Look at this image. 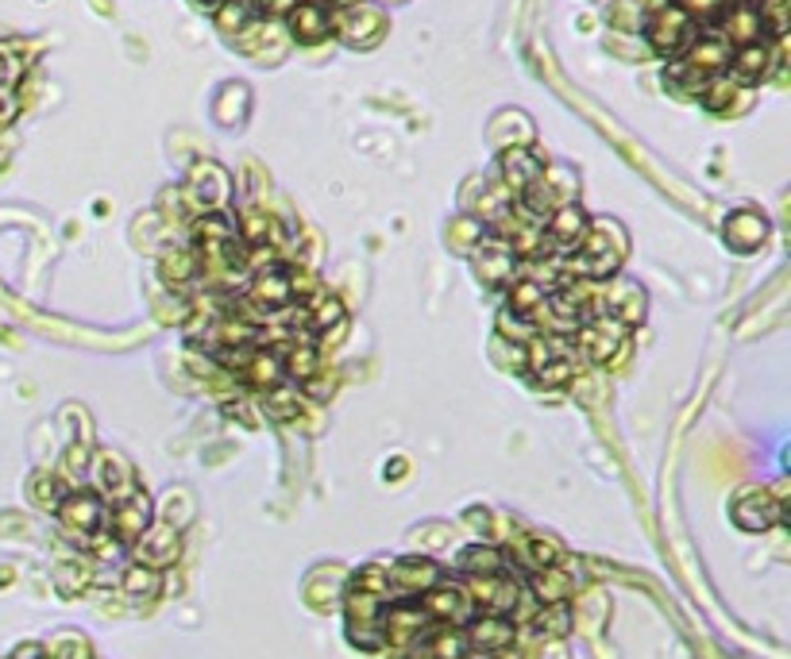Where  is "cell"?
Here are the masks:
<instances>
[{"label":"cell","mask_w":791,"mask_h":659,"mask_svg":"<svg viewBox=\"0 0 791 659\" xmlns=\"http://www.w3.org/2000/svg\"><path fill=\"white\" fill-rule=\"evenodd\" d=\"M158 587H163V571H151V567H127L124 574V590L132 597H155Z\"/></svg>","instance_id":"836d02e7"},{"label":"cell","mask_w":791,"mask_h":659,"mask_svg":"<svg viewBox=\"0 0 791 659\" xmlns=\"http://www.w3.org/2000/svg\"><path fill=\"white\" fill-rule=\"evenodd\" d=\"M742 93H745V89L737 86V81L729 78V74H714V78L706 81L703 93H699V97H703V104H706L711 112H729V104H734Z\"/></svg>","instance_id":"4dcf8cb0"},{"label":"cell","mask_w":791,"mask_h":659,"mask_svg":"<svg viewBox=\"0 0 791 659\" xmlns=\"http://www.w3.org/2000/svg\"><path fill=\"white\" fill-rule=\"evenodd\" d=\"M51 659H89V644L86 640H66L51 651Z\"/></svg>","instance_id":"7bdbcfd3"},{"label":"cell","mask_w":791,"mask_h":659,"mask_svg":"<svg viewBox=\"0 0 791 659\" xmlns=\"http://www.w3.org/2000/svg\"><path fill=\"white\" fill-rule=\"evenodd\" d=\"M545 298H548V290L541 282H533V278H514V290H510V313L530 321V316L545 305Z\"/></svg>","instance_id":"f1b7e54d"},{"label":"cell","mask_w":791,"mask_h":659,"mask_svg":"<svg viewBox=\"0 0 791 659\" xmlns=\"http://www.w3.org/2000/svg\"><path fill=\"white\" fill-rule=\"evenodd\" d=\"M348 590H364V594H375V597H382V602H394V594H390V574H387V567L382 563H367V567H359L356 574H352V587Z\"/></svg>","instance_id":"1f68e13d"},{"label":"cell","mask_w":791,"mask_h":659,"mask_svg":"<svg viewBox=\"0 0 791 659\" xmlns=\"http://www.w3.org/2000/svg\"><path fill=\"white\" fill-rule=\"evenodd\" d=\"M301 4H313V9H341L344 0H301Z\"/></svg>","instance_id":"ee69618b"},{"label":"cell","mask_w":791,"mask_h":659,"mask_svg":"<svg viewBox=\"0 0 791 659\" xmlns=\"http://www.w3.org/2000/svg\"><path fill=\"white\" fill-rule=\"evenodd\" d=\"M676 4H680L695 24H703V20H718L722 12H726V0H676Z\"/></svg>","instance_id":"ab89813d"},{"label":"cell","mask_w":791,"mask_h":659,"mask_svg":"<svg viewBox=\"0 0 791 659\" xmlns=\"http://www.w3.org/2000/svg\"><path fill=\"white\" fill-rule=\"evenodd\" d=\"M163 275H167V282H178V286L198 278V255H193V247H175V252H167Z\"/></svg>","instance_id":"d6a6232c"},{"label":"cell","mask_w":791,"mask_h":659,"mask_svg":"<svg viewBox=\"0 0 791 659\" xmlns=\"http://www.w3.org/2000/svg\"><path fill=\"white\" fill-rule=\"evenodd\" d=\"M32 498H35V505L40 510H58L63 505V498H66V490H63V482H58V474H35V482H32Z\"/></svg>","instance_id":"8d00e7d4"},{"label":"cell","mask_w":791,"mask_h":659,"mask_svg":"<svg viewBox=\"0 0 791 659\" xmlns=\"http://www.w3.org/2000/svg\"><path fill=\"white\" fill-rule=\"evenodd\" d=\"M89 471H93V482H97V494H104V502H124V498L135 494V474L132 467H127L124 456H116V451H97L93 463H89Z\"/></svg>","instance_id":"30bf717a"},{"label":"cell","mask_w":791,"mask_h":659,"mask_svg":"<svg viewBox=\"0 0 791 659\" xmlns=\"http://www.w3.org/2000/svg\"><path fill=\"white\" fill-rule=\"evenodd\" d=\"M645 40H649V47L657 51V55L680 58L683 51L699 40V32H695V20H691L680 4H665V9L645 16Z\"/></svg>","instance_id":"6da1fadb"},{"label":"cell","mask_w":791,"mask_h":659,"mask_svg":"<svg viewBox=\"0 0 791 659\" xmlns=\"http://www.w3.org/2000/svg\"><path fill=\"white\" fill-rule=\"evenodd\" d=\"M625 336H630L625 324H617L614 316L599 313V316H587V321L576 328V347L587 362H599L602 367V362H610L617 351H622Z\"/></svg>","instance_id":"5b68a950"},{"label":"cell","mask_w":791,"mask_h":659,"mask_svg":"<svg viewBox=\"0 0 791 659\" xmlns=\"http://www.w3.org/2000/svg\"><path fill=\"white\" fill-rule=\"evenodd\" d=\"M537 628L545 636H564L571 628V605L568 602H553V605H541L537 613Z\"/></svg>","instance_id":"d590c367"},{"label":"cell","mask_w":791,"mask_h":659,"mask_svg":"<svg viewBox=\"0 0 791 659\" xmlns=\"http://www.w3.org/2000/svg\"><path fill=\"white\" fill-rule=\"evenodd\" d=\"M610 24H614L617 32H637V27L645 24V4L642 0H614Z\"/></svg>","instance_id":"74e56055"},{"label":"cell","mask_w":791,"mask_h":659,"mask_svg":"<svg viewBox=\"0 0 791 659\" xmlns=\"http://www.w3.org/2000/svg\"><path fill=\"white\" fill-rule=\"evenodd\" d=\"M305 321L313 324L316 332H328V324H333V328H344L341 298H333V293H325V290H316L313 301H309V309H305Z\"/></svg>","instance_id":"4316f807"},{"label":"cell","mask_w":791,"mask_h":659,"mask_svg":"<svg viewBox=\"0 0 791 659\" xmlns=\"http://www.w3.org/2000/svg\"><path fill=\"white\" fill-rule=\"evenodd\" d=\"M718 40L729 43V47H749V43L765 40V27H760L757 4L753 0H737V4H726L718 24Z\"/></svg>","instance_id":"2e32d148"},{"label":"cell","mask_w":791,"mask_h":659,"mask_svg":"<svg viewBox=\"0 0 791 659\" xmlns=\"http://www.w3.org/2000/svg\"><path fill=\"white\" fill-rule=\"evenodd\" d=\"M533 378H537V386H545V390H556V386H568L571 378H576V362L548 359V362H541V367H533Z\"/></svg>","instance_id":"e575fe53"},{"label":"cell","mask_w":791,"mask_h":659,"mask_svg":"<svg viewBox=\"0 0 791 659\" xmlns=\"http://www.w3.org/2000/svg\"><path fill=\"white\" fill-rule=\"evenodd\" d=\"M425 659H467V636L456 625H436L428 640L421 644Z\"/></svg>","instance_id":"cb8c5ba5"},{"label":"cell","mask_w":791,"mask_h":659,"mask_svg":"<svg viewBox=\"0 0 791 659\" xmlns=\"http://www.w3.org/2000/svg\"><path fill=\"white\" fill-rule=\"evenodd\" d=\"M63 463H66V471L74 474V482H81V479H86V471H89V451L86 448H70Z\"/></svg>","instance_id":"60d3db41"},{"label":"cell","mask_w":791,"mask_h":659,"mask_svg":"<svg viewBox=\"0 0 791 659\" xmlns=\"http://www.w3.org/2000/svg\"><path fill=\"white\" fill-rule=\"evenodd\" d=\"M459 567L467 574H502L506 571V556L499 548H491V544H475V548H467L459 556Z\"/></svg>","instance_id":"f546056e"},{"label":"cell","mask_w":791,"mask_h":659,"mask_svg":"<svg viewBox=\"0 0 791 659\" xmlns=\"http://www.w3.org/2000/svg\"><path fill=\"white\" fill-rule=\"evenodd\" d=\"M467 597H471V605L479 613H499V617H506V613L517 610V602H522V582L510 579L506 571L502 574H467L464 582Z\"/></svg>","instance_id":"3957f363"},{"label":"cell","mask_w":791,"mask_h":659,"mask_svg":"<svg viewBox=\"0 0 791 659\" xmlns=\"http://www.w3.org/2000/svg\"><path fill=\"white\" fill-rule=\"evenodd\" d=\"M587 224H591V220L583 216V209H579V204H560L556 212H548V220H545L548 252L571 255L579 247V239H583Z\"/></svg>","instance_id":"9a60e30c"},{"label":"cell","mask_w":791,"mask_h":659,"mask_svg":"<svg viewBox=\"0 0 791 659\" xmlns=\"http://www.w3.org/2000/svg\"><path fill=\"white\" fill-rule=\"evenodd\" d=\"M387 574H390V594H394V602H417L428 587L441 582V567L425 556L398 559V563L387 567Z\"/></svg>","instance_id":"ba28073f"},{"label":"cell","mask_w":791,"mask_h":659,"mask_svg":"<svg viewBox=\"0 0 791 659\" xmlns=\"http://www.w3.org/2000/svg\"><path fill=\"white\" fill-rule=\"evenodd\" d=\"M147 525H151V498L143 494V490H135V494L124 498V502L109 505V521H104V528L112 533V540L135 544Z\"/></svg>","instance_id":"7c38bea8"},{"label":"cell","mask_w":791,"mask_h":659,"mask_svg":"<svg viewBox=\"0 0 791 659\" xmlns=\"http://www.w3.org/2000/svg\"><path fill=\"white\" fill-rule=\"evenodd\" d=\"M729 55H734V47H729V43H722L718 35H703V40L691 43V47L683 51L680 58L695 74H703V78H714V74H726Z\"/></svg>","instance_id":"ffe728a7"},{"label":"cell","mask_w":791,"mask_h":659,"mask_svg":"<svg viewBox=\"0 0 791 659\" xmlns=\"http://www.w3.org/2000/svg\"><path fill=\"white\" fill-rule=\"evenodd\" d=\"M186 193L198 201V209L221 212L224 204H229L232 181H229V174H224L216 163H198V166H193V174H190V189H186Z\"/></svg>","instance_id":"e0dca14e"},{"label":"cell","mask_w":791,"mask_h":659,"mask_svg":"<svg viewBox=\"0 0 791 659\" xmlns=\"http://www.w3.org/2000/svg\"><path fill=\"white\" fill-rule=\"evenodd\" d=\"M20 112V97L9 86H0V124H12Z\"/></svg>","instance_id":"b9f144b4"},{"label":"cell","mask_w":791,"mask_h":659,"mask_svg":"<svg viewBox=\"0 0 791 659\" xmlns=\"http://www.w3.org/2000/svg\"><path fill=\"white\" fill-rule=\"evenodd\" d=\"M198 4H201V9H209V12H216V9L224 4V0H198Z\"/></svg>","instance_id":"f6af8a7d"},{"label":"cell","mask_w":791,"mask_h":659,"mask_svg":"<svg viewBox=\"0 0 791 659\" xmlns=\"http://www.w3.org/2000/svg\"><path fill=\"white\" fill-rule=\"evenodd\" d=\"M734 521L742 528H749V533H765V528L783 521V502L772 490H745L734 502Z\"/></svg>","instance_id":"4fadbf2b"},{"label":"cell","mask_w":791,"mask_h":659,"mask_svg":"<svg viewBox=\"0 0 791 659\" xmlns=\"http://www.w3.org/2000/svg\"><path fill=\"white\" fill-rule=\"evenodd\" d=\"M765 236H768V224H765V216H760V212L742 209V212H734V216L726 220V239L737 247V252H753V247L765 244Z\"/></svg>","instance_id":"7402d4cb"},{"label":"cell","mask_w":791,"mask_h":659,"mask_svg":"<svg viewBox=\"0 0 791 659\" xmlns=\"http://www.w3.org/2000/svg\"><path fill=\"white\" fill-rule=\"evenodd\" d=\"M4 78H9V58L0 55V86H4Z\"/></svg>","instance_id":"bcb514c9"},{"label":"cell","mask_w":791,"mask_h":659,"mask_svg":"<svg viewBox=\"0 0 791 659\" xmlns=\"http://www.w3.org/2000/svg\"><path fill=\"white\" fill-rule=\"evenodd\" d=\"M530 590H533V597H537L541 605L568 602V594L576 590V579H571L564 567H545V571H533Z\"/></svg>","instance_id":"603a6c76"},{"label":"cell","mask_w":791,"mask_h":659,"mask_svg":"<svg viewBox=\"0 0 791 659\" xmlns=\"http://www.w3.org/2000/svg\"><path fill=\"white\" fill-rule=\"evenodd\" d=\"M417 605L436 625H456V628H464L467 621L479 613L471 605V597H467L464 582H436V587H428L425 594L417 597Z\"/></svg>","instance_id":"52a82bcc"},{"label":"cell","mask_w":791,"mask_h":659,"mask_svg":"<svg viewBox=\"0 0 791 659\" xmlns=\"http://www.w3.org/2000/svg\"><path fill=\"white\" fill-rule=\"evenodd\" d=\"M776 63H780V51H772L765 40L760 43H749V47H734V55H729V78L737 81V86H757V81H765L768 74L776 70Z\"/></svg>","instance_id":"5bb4252c"},{"label":"cell","mask_w":791,"mask_h":659,"mask_svg":"<svg viewBox=\"0 0 791 659\" xmlns=\"http://www.w3.org/2000/svg\"><path fill=\"white\" fill-rule=\"evenodd\" d=\"M259 409L270 416V421H293L301 413V393L293 386H275V390H263Z\"/></svg>","instance_id":"83f0119b"},{"label":"cell","mask_w":791,"mask_h":659,"mask_svg":"<svg viewBox=\"0 0 791 659\" xmlns=\"http://www.w3.org/2000/svg\"><path fill=\"white\" fill-rule=\"evenodd\" d=\"M328 27L341 32L348 43H356V47H375L387 32V16L371 4H341V9L328 12Z\"/></svg>","instance_id":"8992f818"},{"label":"cell","mask_w":791,"mask_h":659,"mask_svg":"<svg viewBox=\"0 0 791 659\" xmlns=\"http://www.w3.org/2000/svg\"><path fill=\"white\" fill-rule=\"evenodd\" d=\"M467 636V656H479V659H491L502 656V651L514 644V625L499 613H475L471 621L464 625Z\"/></svg>","instance_id":"9c48e42d"},{"label":"cell","mask_w":791,"mask_h":659,"mask_svg":"<svg viewBox=\"0 0 791 659\" xmlns=\"http://www.w3.org/2000/svg\"><path fill=\"white\" fill-rule=\"evenodd\" d=\"M379 628H382V644H387V648L410 651V648H417V644L428 640V633L436 628V621L428 617L417 602H390L379 617Z\"/></svg>","instance_id":"7a4b0ae2"},{"label":"cell","mask_w":791,"mask_h":659,"mask_svg":"<svg viewBox=\"0 0 791 659\" xmlns=\"http://www.w3.org/2000/svg\"><path fill=\"white\" fill-rule=\"evenodd\" d=\"M522 559L533 567V571H545V567H560V563H564V544L556 540V536L533 533L530 540L522 544Z\"/></svg>","instance_id":"484cf974"},{"label":"cell","mask_w":791,"mask_h":659,"mask_svg":"<svg viewBox=\"0 0 791 659\" xmlns=\"http://www.w3.org/2000/svg\"><path fill=\"white\" fill-rule=\"evenodd\" d=\"M178 551H182V540H178L175 525H147L135 540V563L151 567V571H167L175 567Z\"/></svg>","instance_id":"8fae6325"},{"label":"cell","mask_w":791,"mask_h":659,"mask_svg":"<svg viewBox=\"0 0 791 659\" xmlns=\"http://www.w3.org/2000/svg\"><path fill=\"white\" fill-rule=\"evenodd\" d=\"M286 378H293V382H309V378L316 375V347H313V336L309 332H293V347H290V359L282 362Z\"/></svg>","instance_id":"d4e9b609"},{"label":"cell","mask_w":791,"mask_h":659,"mask_svg":"<svg viewBox=\"0 0 791 659\" xmlns=\"http://www.w3.org/2000/svg\"><path fill=\"white\" fill-rule=\"evenodd\" d=\"M247 12H252V9H247L244 0H224L213 16H216V24H221V32H236L239 35L247 27Z\"/></svg>","instance_id":"f35d334b"},{"label":"cell","mask_w":791,"mask_h":659,"mask_svg":"<svg viewBox=\"0 0 791 659\" xmlns=\"http://www.w3.org/2000/svg\"><path fill=\"white\" fill-rule=\"evenodd\" d=\"M541 170H545V163H541L533 150H525V147H506V150H502V186L510 189V197H514V201L533 186V181L541 178Z\"/></svg>","instance_id":"d6986e66"},{"label":"cell","mask_w":791,"mask_h":659,"mask_svg":"<svg viewBox=\"0 0 791 659\" xmlns=\"http://www.w3.org/2000/svg\"><path fill=\"white\" fill-rule=\"evenodd\" d=\"M286 24H290V35L298 43H321L333 27H328V12L325 9H313V4H293L286 12Z\"/></svg>","instance_id":"44dd1931"},{"label":"cell","mask_w":791,"mask_h":659,"mask_svg":"<svg viewBox=\"0 0 791 659\" xmlns=\"http://www.w3.org/2000/svg\"><path fill=\"white\" fill-rule=\"evenodd\" d=\"M58 521L70 536H78L81 544H89V536L101 533L104 521H109V502L93 490H70L58 505Z\"/></svg>","instance_id":"277c9868"},{"label":"cell","mask_w":791,"mask_h":659,"mask_svg":"<svg viewBox=\"0 0 791 659\" xmlns=\"http://www.w3.org/2000/svg\"><path fill=\"white\" fill-rule=\"evenodd\" d=\"M475 247H479V255H475V267H479V278H483L487 286L514 282V278H517V259H514V252L506 247V239L483 236Z\"/></svg>","instance_id":"ac0fdd59"}]
</instances>
